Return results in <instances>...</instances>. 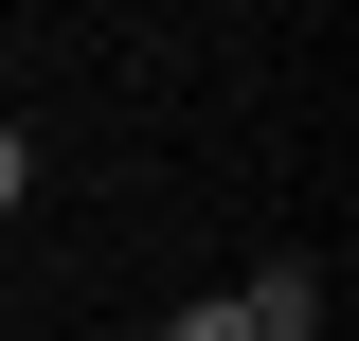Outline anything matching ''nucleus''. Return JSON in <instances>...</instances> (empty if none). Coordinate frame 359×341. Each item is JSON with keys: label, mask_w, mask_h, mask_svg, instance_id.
Listing matches in <instances>:
<instances>
[{"label": "nucleus", "mask_w": 359, "mask_h": 341, "mask_svg": "<svg viewBox=\"0 0 359 341\" xmlns=\"http://www.w3.org/2000/svg\"><path fill=\"white\" fill-rule=\"evenodd\" d=\"M233 323H252V341H323V269H287V252H269L252 288H233Z\"/></svg>", "instance_id": "f257e3e1"}, {"label": "nucleus", "mask_w": 359, "mask_h": 341, "mask_svg": "<svg viewBox=\"0 0 359 341\" xmlns=\"http://www.w3.org/2000/svg\"><path fill=\"white\" fill-rule=\"evenodd\" d=\"M18 198H36V144H18V126H0V215H18Z\"/></svg>", "instance_id": "f03ea898"}, {"label": "nucleus", "mask_w": 359, "mask_h": 341, "mask_svg": "<svg viewBox=\"0 0 359 341\" xmlns=\"http://www.w3.org/2000/svg\"><path fill=\"white\" fill-rule=\"evenodd\" d=\"M162 341H252V323H233V305H180V323H162Z\"/></svg>", "instance_id": "7ed1b4c3"}]
</instances>
